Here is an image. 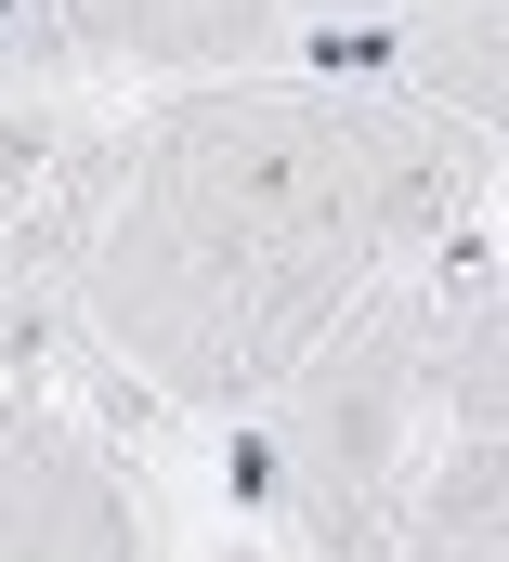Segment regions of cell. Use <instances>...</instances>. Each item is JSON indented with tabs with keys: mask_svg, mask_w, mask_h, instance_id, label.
Listing matches in <instances>:
<instances>
[{
	"mask_svg": "<svg viewBox=\"0 0 509 562\" xmlns=\"http://www.w3.org/2000/svg\"><path fill=\"white\" fill-rule=\"evenodd\" d=\"M484 210V132L366 79H210L105 170L66 314L170 406H261L392 262Z\"/></svg>",
	"mask_w": 509,
	"mask_h": 562,
	"instance_id": "cell-1",
	"label": "cell"
},
{
	"mask_svg": "<svg viewBox=\"0 0 509 562\" xmlns=\"http://www.w3.org/2000/svg\"><path fill=\"white\" fill-rule=\"evenodd\" d=\"M431 380H418V288L392 262L274 393H261V431H249V471L287 524V550L314 562H380V510L405 484V458L431 445Z\"/></svg>",
	"mask_w": 509,
	"mask_h": 562,
	"instance_id": "cell-2",
	"label": "cell"
},
{
	"mask_svg": "<svg viewBox=\"0 0 509 562\" xmlns=\"http://www.w3.org/2000/svg\"><path fill=\"white\" fill-rule=\"evenodd\" d=\"M0 562H144L131 471L26 393H0Z\"/></svg>",
	"mask_w": 509,
	"mask_h": 562,
	"instance_id": "cell-3",
	"label": "cell"
},
{
	"mask_svg": "<svg viewBox=\"0 0 509 562\" xmlns=\"http://www.w3.org/2000/svg\"><path fill=\"white\" fill-rule=\"evenodd\" d=\"M79 66H131V79H249L274 66L287 13L274 0H66Z\"/></svg>",
	"mask_w": 509,
	"mask_h": 562,
	"instance_id": "cell-4",
	"label": "cell"
},
{
	"mask_svg": "<svg viewBox=\"0 0 509 562\" xmlns=\"http://www.w3.org/2000/svg\"><path fill=\"white\" fill-rule=\"evenodd\" d=\"M380 562H509V431H431L405 458Z\"/></svg>",
	"mask_w": 509,
	"mask_h": 562,
	"instance_id": "cell-5",
	"label": "cell"
},
{
	"mask_svg": "<svg viewBox=\"0 0 509 562\" xmlns=\"http://www.w3.org/2000/svg\"><path fill=\"white\" fill-rule=\"evenodd\" d=\"M79 79V40H66V0H0V105H39Z\"/></svg>",
	"mask_w": 509,
	"mask_h": 562,
	"instance_id": "cell-6",
	"label": "cell"
},
{
	"mask_svg": "<svg viewBox=\"0 0 509 562\" xmlns=\"http://www.w3.org/2000/svg\"><path fill=\"white\" fill-rule=\"evenodd\" d=\"M39 157H53V119H39V105H0V223H13V196L39 183Z\"/></svg>",
	"mask_w": 509,
	"mask_h": 562,
	"instance_id": "cell-7",
	"label": "cell"
}]
</instances>
